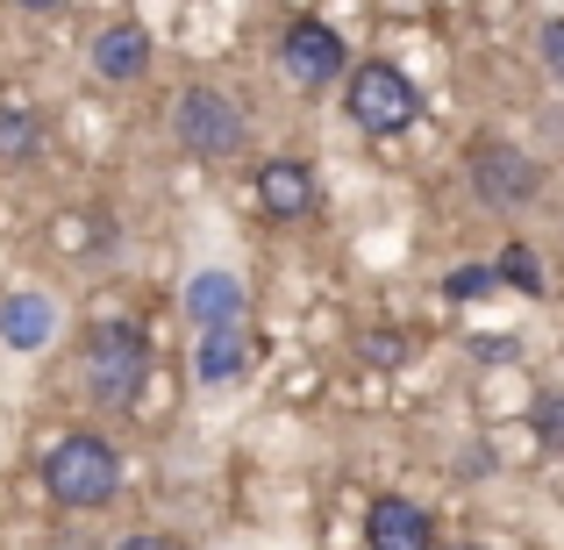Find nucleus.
Segmentation results:
<instances>
[{
    "label": "nucleus",
    "mask_w": 564,
    "mask_h": 550,
    "mask_svg": "<svg viewBox=\"0 0 564 550\" xmlns=\"http://www.w3.org/2000/svg\"><path fill=\"white\" fill-rule=\"evenodd\" d=\"M43 494L72 515H94L122 494V451H115L100 429H65V436L43 451Z\"/></svg>",
    "instance_id": "nucleus-1"
},
{
    "label": "nucleus",
    "mask_w": 564,
    "mask_h": 550,
    "mask_svg": "<svg viewBox=\"0 0 564 550\" xmlns=\"http://www.w3.org/2000/svg\"><path fill=\"white\" fill-rule=\"evenodd\" d=\"M79 379H86V400L94 408H129L151 379V336L143 322L115 315V322H94L79 344Z\"/></svg>",
    "instance_id": "nucleus-2"
},
{
    "label": "nucleus",
    "mask_w": 564,
    "mask_h": 550,
    "mask_svg": "<svg viewBox=\"0 0 564 550\" xmlns=\"http://www.w3.org/2000/svg\"><path fill=\"white\" fill-rule=\"evenodd\" d=\"M344 108L365 137H400V129H414V115H422V94H414V79L400 65L365 57V65H344Z\"/></svg>",
    "instance_id": "nucleus-3"
},
{
    "label": "nucleus",
    "mask_w": 564,
    "mask_h": 550,
    "mask_svg": "<svg viewBox=\"0 0 564 550\" xmlns=\"http://www.w3.org/2000/svg\"><path fill=\"white\" fill-rule=\"evenodd\" d=\"M172 143H180L186 158L221 165V158H236L250 143V122H243V108H236L221 86H186V94L172 100Z\"/></svg>",
    "instance_id": "nucleus-4"
},
{
    "label": "nucleus",
    "mask_w": 564,
    "mask_h": 550,
    "mask_svg": "<svg viewBox=\"0 0 564 550\" xmlns=\"http://www.w3.org/2000/svg\"><path fill=\"white\" fill-rule=\"evenodd\" d=\"M465 180H471V201H479V207H529L543 193V165L522 151V143L479 137L465 151Z\"/></svg>",
    "instance_id": "nucleus-5"
},
{
    "label": "nucleus",
    "mask_w": 564,
    "mask_h": 550,
    "mask_svg": "<svg viewBox=\"0 0 564 550\" xmlns=\"http://www.w3.org/2000/svg\"><path fill=\"white\" fill-rule=\"evenodd\" d=\"M279 65H286L293 86H307V94H329V86L344 79V65H350V43L336 36L322 14H301V22L279 36Z\"/></svg>",
    "instance_id": "nucleus-6"
},
{
    "label": "nucleus",
    "mask_w": 564,
    "mask_h": 550,
    "mask_svg": "<svg viewBox=\"0 0 564 550\" xmlns=\"http://www.w3.org/2000/svg\"><path fill=\"white\" fill-rule=\"evenodd\" d=\"M258 207H264V222H307L322 207L315 165H301V158H264L258 165Z\"/></svg>",
    "instance_id": "nucleus-7"
},
{
    "label": "nucleus",
    "mask_w": 564,
    "mask_h": 550,
    "mask_svg": "<svg viewBox=\"0 0 564 550\" xmlns=\"http://www.w3.org/2000/svg\"><path fill=\"white\" fill-rule=\"evenodd\" d=\"M57 301L51 293H36V287H14V293H0V344L8 351H22V358H36V351H51L57 344Z\"/></svg>",
    "instance_id": "nucleus-8"
},
{
    "label": "nucleus",
    "mask_w": 564,
    "mask_h": 550,
    "mask_svg": "<svg viewBox=\"0 0 564 550\" xmlns=\"http://www.w3.org/2000/svg\"><path fill=\"white\" fill-rule=\"evenodd\" d=\"M365 550H436V522H429V508H414V500L379 494L372 508H365Z\"/></svg>",
    "instance_id": "nucleus-9"
},
{
    "label": "nucleus",
    "mask_w": 564,
    "mask_h": 550,
    "mask_svg": "<svg viewBox=\"0 0 564 550\" xmlns=\"http://www.w3.org/2000/svg\"><path fill=\"white\" fill-rule=\"evenodd\" d=\"M186 322L193 330H215V322H243V308H250V293H243V279L229 272V265H200V272L186 279Z\"/></svg>",
    "instance_id": "nucleus-10"
},
{
    "label": "nucleus",
    "mask_w": 564,
    "mask_h": 550,
    "mask_svg": "<svg viewBox=\"0 0 564 550\" xmlns=\"http://www.w3.org/2000/svg\"><path fill=\"white\" fill-rule=\"evenodd\" d=\"M193 379L200 386H243L250 379V336L243 322H215L193 336Z\"/></svg>",
    "instance_id": "nucleus-11"
},
{
    "label": "nucleus",
    "mask_w": 564,
    "mask_h": 550,
    "mask_svg": "<svg viewBox=\"0 0 564 550\" xmlns=\"http://www.w3.org/2000/svg\"><path fill=\"white\" fill-rule=\"evenodd\" d=\"M86 57H94L100 79H143V72H151V29L143 22H108L94 43H86Z\"/></svg>",
    "instance_id": "nucleus-12"
},
{
    "label": "nucleus",
    "mask_w": 564,
    "mask_h": 550,
    "mask_svg": "<svg viewBox=\"0 0 564 550\" xmlns=\"http://www.w3.org/2000/svg\"><path fill=\"white\" fill-rule=\"evenodd\" d=\"M36 158H43V115L8 86V94H0V165L22 172V165H36Z\"/></svg>",
    "instance_id": "nucleus-13"
},
{
    "label": "nucleus",
    "mask_w": 564,
    "mask_h": 550,
    "mask_svg": "<svg viewBox=\"0 0 564 550\" xmlns=\"http://www.w3.org/2000/svg\"><path fill=\"white\" fill-rule=\"evenodd\" d=\"M494 279L500 287H514V293H529V301H543V293H551V279H543V258L529 244H508L494 258Z\"/></svg>",
    "instance_id": "nucleus-14"
},
{
    "label": "nucleus",
    "mask_w": 564,
    "mask_h": 550,
    "mask_svg": "<svg viewBox=\"0 0 564 550\" xmlns=\"http://www.w3.org/2000/svg\"><path fill=\"white\" fill-rule=\"evenodd\" d=\"M358 365L400 371V365H408V336H400V330H358Z\"/></svg>",
    "instance_id": "nucleus-15"
},
{
    "label": "nucleus",
    "mask_w": 564,
    "mask_h": 550,
    "mask_svg": "<svg viewBox=\"0 0 564 550\" xmlns=\"http://www.w3.org/2000/svg\"><path fill=\"white\" fill-rule=\"evenodd\" d=\"M529 429H536L551 451H564V393H536V400H529Z\"/></svg>",
    "instance_id": "nucleus-16"
},
{
    "label": "nucleus",
    "mask_w": 564,
    "mask_h": 550,
    "mask_svg": "<svg viewBox=\"0 0 564 550\" xmlns=\"http://www.w3.org/2000/svg\"><path fill=\"white\" fill-rule=\"evenodd\" d=\"M494 287H500L494 265H465V272L443 279V301H479V293H494Z\"/></svg>",
    "instance_id": "nucleus-17"
},
{
    "label": "nucleus",
    "mask_w": 564,
    "mask_h": 550,
    "mask_svg": "<svg viewBox=\"0 0 564 550\" xmlns=\"http://www.w3.org/2000/svg\"><path fill=\"white\" fill-rule=\"evenodd\" d=\"M536 57H543V72H557V79H564V14H551V22L536 29Z\"/></svg>",
    "instance_id": "nucleus-18"
},
{
    "label": "nucleus",
    "mask_w": 564,
    "mask_h": 550,
    "mask_svg": "<svg viewBox=\"0 0 564 550\" xmlns=\"http://www.w3.org/2000/svg\"><path fill=\"white\" fill-rule=\"evenodd\" d=\"M115 550H180V543H172V537H158V529H129V537L115 543Z\"/></svg>",
    "instance_id": "nucleus-19"
},
{
    "label": "nucleus",
    "mask_w": 564,
    "mask_h": 550,
    "mask_svg": "<svg viewBox=\"0 0 564 550\" xmlns=\"http://www.w3.org/2000/svg\"><path fill=\"white\" fill-rule=\"evenodd\" d=\"M471 351H479V358H500V365H508V358H514V336H479Z\"/></svg>",
    "instance_id": "nucleus-20"
},
{
    "label": "nucleus",
    "mask_w": 564,
    "mask_h": 550,
    "mask_svg": "<svg viewBox=\"0 0 564 550\" xmlns=\"http://www.w3.org/2000/svg\"><path fill=\"white\" fill-rule=\"evenodd\" d=\"M14 8H22V14H43V8H57V0H14Z\"/></svg>",
    "instance_id": "nucleus-21"
},
{
    "label": "nucleus",
    "mask_w": 564,
    "mask_h": 550,
    "mask_svg": "<svg viewBox=\"0 0 564 550\" xmlns=\"http://www.w3.org/2000/svg\"><path fill=\"white\" fill-rule=\"evenodd\" d=\"M451 550H486V543H451Z\"/></svg>",
    "instance_id": "nucleus-22"
}]
</instances>
